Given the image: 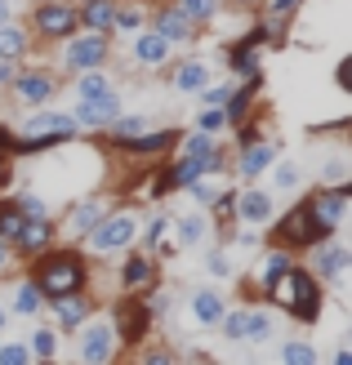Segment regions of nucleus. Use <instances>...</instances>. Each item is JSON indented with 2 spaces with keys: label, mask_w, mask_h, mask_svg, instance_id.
Listing matches in <instances>:
<instances>
[{
  "label": "nucleus",
  "mask_w": 352,
  "mask_h": 365,
  "mask_svg": "<svg viewBox=\"0 0 352 365\" xmlns=\"http://www.w3.org/2000/svg\"><path fill=\"white\" fill-rule=\"evenodd\" d=\"M54 312H59V325L71 334V330H81V325H85V317L94 312V307H89V299L76 289V294H59V299H54Z\"/></svg>",
  "instance_id": "f3484780"
},
{
  "label": "nucleus",
  "mask_w": 352,
  "mask_h": 365,
  "mask_svg": "<svg viewBox=\"0 0 352 365\" xmlns=\"http://www.w3.org/2000/svg\"><path fill=\"white\" fill-rule=\"evenodd\" d=\"M139 23H143V5H116L112 27H121V31H139Z\"/></svg>",
  "instance_id": "e433bc0d"
},
{
  "label": "nucleus",
  "mask_w": 352,
  "mask_h": 365,
  "mask_svg": "<svg viewBox=\"0 0 352 365\" xmlns=\"http://www.w3.org/2000/svg\"><path fill=\"white\" fill-rule=\"evenodd\" d=\"M5 263H9V245H5V241H0V267H5Z\"/></svg>",
  "instance_id": "603ef678"
},
{
  "label": "nucleus",
  "mask_w": 352,
  "mask_h": 365,
  "mask_svg": "<svg viewBox=\"0 0 352 365\" xmlns=\"http://www.w3.org/2000/svg\"><path fill=\"white\" fill-rule=\"evenodd\" d=\"M228 330V339L232 343H263L268 334H272V321L263 317V312H254V307H241V312H223V321H218Z\"/></svg>",
  "instance_id": "9d476101"
},
{
  "label": "nucleus",
  "mask_w": 352,
  "mask_h": 365,
  "mask_svg": "<svg viewBox=\"0 0 352 365\" xmlns=\"http://www.w3.org/2000/svg\"><path fill=\"white\" fill-rule=\"evenodd\" d=\"M192 317H196V325H218L223 321V299H218L214 289H196L192 294Z\"/></svg>",
  "instance_id": "b1692460"
},
{
  "label": "nucleus",
  "mask_w": 352,
  "mask_h": 365,
  "mask_svg": "<svg viewBox=\"0 0 352 365\" xmlns=\"http://www.w3.org/2000/svg\"><path fill=\"white\" fill-rule=\"evenodd\" d=\"M299 5H303V0H272V14H276V18H286V14H294Z\"/></svg>",
  "instance_id": "49530a36"
},
{
  "label": "nucleus",
  "mask_w": 352,
  "mask_h": 365,
  "mask_svg": "<svg viewBox=\"0 0 352 365\" xmlns=\"http://www.w3.org/2000/svg\"><path fill=\"white\" fill-rule=\"evenodd\" d=\"M76 134V116L71 112H31L23 125V138H14V152H41L54 143H67Z\"/></svg>",
  "instance_id": "f03ea898"
},
{
  "label": "nucleus",
  "mask_w": 352,
  "mask_h": 365,
  "mask_svg": "<svg viewBox=\"0 0 352 365\" xmlns=\"http://www.w3.org/2000/svg\"><path fill=\"white\" fill-rule=\"evenodd\" d=\"M107 130H112V138L125 148V143H134L139 134H147V120H143V116H116L112 125H107Z\"/></svg>",
  "instance_id": "7c9ffc66"
},
{
  "label": "nucleus",
  "mask_w": 352,
  "mask_h": 365,
  "mask_svg": "<svg viewBox=\"0 0 352 365\" xmlns=\"http://www.w3.org/2000/svg\"><path fill=\"white\" fill-rule=\"evenodd\" d=\"M112 330H116V343H121V348H134V343H143V334L152 330V303H143V299H121V303H116Z\"/></svg>",
  "instance_id": "423d86ee"
},
{
  "label": "nucleus",
  "mask_w": 352,
  "mask_h": 365,
  "mask_svg": "<svg viewBox=\"0 0 352 365\" xmlns=\"http://www.w3.org/2000/svg\"><path fill=\"white\" fill-rule=\"evenodd\" d=\"M139 365H174V356H170V352H147Z\"/></svg>",
  "instance_id": "de8ad7c7"
},
{
  "label": "nucleus",
  "mask_w": 352,
  "mask_h": 365,
  "mask_svg": "<svg viewBox=\"0 0 352 365\" xmlns=\"http://www.w3.org/2000/svg\"><path fill=\"white\" fill-rule=\"evenodd\" d=\"M276 236H281L286 245H294V250H303V245H317V241H321V232H317V223L308 218L303 200H299V205H294V210L281 218V227H276Z\"/></svg>",
  "instance_id": "ddd939ff"
},
{
  "label": "nucleus",
  "mask_w": 352,
  "mask_h": 365,
  "mask_svg": "<svg viewBox=\"0 0 352 365\" xmlns=\"http://www.w3.org/2000/svg\"><path fill=\"white\" fill-rule=\"evenodd\" d=\"M281 361L286 365H317V348L303 343V339H294V343H286V348H281Z\"/></svg>",
  "instance_id": "473e14b6"
},
{
  "label": "nucleus",
  "mask_w": 352,
  "mask_h": 365,
  "mask_svg": "<svg viewBox=\"0 0 352 365\" xmlns=\"http://www.w3.org/2000/svg\"><path fill=\"white\" fill-rule=\"evenodd\" d=\"M174 9L196 27V23H210V18L218 14V0H174Z\"/></svg>",
  "instance_id": "c756f323"
},
{
  "label": "nucleus",
  "mask_w": 352,
  "mask_h": 365,
  "mask_svg": "<svg viewBox=\"0 0 352 365\" xmlns=\"http://www.w3.org/2000/svg\"><path fill=\"white\" fill-rule=\"evenodd\" d=\"M228 94H232L228 85H210V81L201 85V103H206V107H223V103H228Z\"/></svg>",
  "instance_id": "79ce46f5"
},
{
  "label": "nucleus",
  "mask_w": 352,
  "mask_h": 365,
  "mask_svg": "<svg viewBox=\"0 0 352 365\" xmlns=\"http://www.w3.org/2000/svg\"><path fill=\"white\" fill-rule=\"evenodd\" d=\"M71 116H76V125H89V130H107V125L121 116V98H116V89H107V94H94V98H81Z\"/></svg>",
  "instance_id": "9b49d317"
},
{
  "label": "nucleus",
  "mask_w": 352,
  "mask_h": 365,
  "mask_svg": "<svg viewBox=\"0 0 352 365\" xmlns=\"http://www.w3.org/2000/svg\"><path fill=\"white\" fill-rule=\"evenodd\" d=\"M9 81H14V63L0 58V85H9Z\"/></svg>",
  "instance_id": "8fccbe9b"
},
{
  "label": "nucleus",
  "mask_w": 352,
  "mask_h": 365,
  "mask_svg": "<svg viewBox=\"0 0 352 365\" xmlns=\"http://www.w3.org/2000/svg\"><path fill=\"white\" fill-rule=\"evenodd\" d=\"M276 187H299V170L281 165V170H276Z\"/></svg>",
  "instance_id": "c03bdc74"
},
{
  "label": "nucleus",
  "mask_w": 352,
  "mask_h": 365,
  "mask_svg": "<svg viewBox=\"0 0 352 365\" xmlns=\"http://www.w3.org/2000/svg\"><path fill=\"white\" fill-rule=\"evenodd\" d=\"M107 89H112V81L103 76V67H89V71H81V81H76V94H81V98L107 94Z\"/></svg>",
  "instance_id": "2f4dec72"
},
{
  "label": "nucleus",
  "mask_w": 352,
  "mask_h": 365,
  "mask_svg": "<svg viewBox=\"0 0 352 365\" xmlns=\"http://www.w3.org/2000/svg\"><path fill=\"white\" fill-rule=\"evenodd\" d=\"M303 210L308 218L317 223L321 236H335L339 223H343V214H348V187H330V192H317L312 200H303Z\"/></svg>",
  "instance_id": "6e6552de"
},
{
  "label": "nucleus",
  "mask_w": 352,
  "mask_h": 365,
  "mask_svg": "<svg viewBox=\"0 0 352 365\" xmlns=\"http://www.w3.org/2000/svg\"><path fill=\"white\" fill-rule=\"evenodd\" d=\"M63 63H67V71L103 67V63H107V36H103V31H89V36H76V41H67Z\"/></svg>",
  "instance_id": "1a4fd4ad"
},
{
  "label": "nucleus",
  "mask_w": 352,
  "mask_h": 365,
  "mask_svg": "<svg viewBox=\"0 0 352 365\" xmlns=\"http://www.w3.org/2000/svg\"><path fill=\"white\" fill-rule=\"evenodd\" d=\"M112 18H116V0H85L76 9V23H85L89 31H112Z\"/></svg>",
  "instance_id": "6ab92c4d"
},
{
  "label": "nucleus",
  "mask_w": 352,
  "mask_h": 365,
  "mask_svg": "<svg viewBox=\"0 0 352 365\" xmlns=\"http://www.w3.org/2000/svg\"><path fill=\"white\" fill-rule=\"evenodd\" d=\"M14 178V165H9V152H0V187Z\"/></svg>",
  "instance_id": "09e8293b"
},
{
  "label": "nucleus",
  "mask_w": 352,
  "mask_h": 365,
  "mask_svg": "<svg viewBox=\"0 0 352 365\" xmlns=\"http://www.w3.org/2000/svg\"><path fill=\"white\" fill-rule=\"evenodd\" d=\"M165 227H170V223H165V218H156V223L147 227V236H143V241H147V245H161V236H165Z\"/></svg>",
  "instance_id": "a18cd8bd"
},
{
  "label": "nucleus",
  "mask_w": 352,
  "mask_h": 365,
  "mask_svg": "<svg viewBox=\"0 0 352 365\" xmlns=\"http://www.w3.org/2000/svg\"><path fill=\"white\" fill-rule=\"evenodd\" d=\"M348 263H352V254L339 245V241H330V236H321L317 241V277H326V281H339L343 272H348Z\"/></svg>",
  "instance_id": "2eb2a0df"
},
{
  "label": "nucleus",
  "mask_w": 352,
  "mask_h": 365,
  "mask_svg": "<svg viewBox=\"0 0 352 365\" xmlns=\"http://www.w3.org/2000/svg\"><path fill=\"white\" fill-rule=\"evenodd\" d=\"M41 307H45V294L36 289V281H23V285H18V294H14V312L18 317H36Z\"/></svg>",
  "instance_id": "c85d7f7f"
},
{
  "label": "nucleus",
  "mask_w": 352,
  "mask_h": 365,
  "mask_svg": "<svg viewBox=\"0 0 352 365\" xmlns=\"http://www.w3.org/2000/svg\"><path fill=\"white\" fill-rule=\"evenodd\" d=\"M14 98L27 107H45L54 98V76L49 71H14Z\"/></svg>",
  "instance_id": "f8f14e48"
},
{
  "label": "nucleus",
  "mask_w": 352,
  "mask_h": 365,
  "mask_svg": "<svg viewBox=\"0 0 352 365\" xmlns=\"http://www.w3.org/2000/svg\"><path fill=\"white\" fill-rule=\"evenodd\" d=\"M85 259L76 250H45L41 263H36V289L49 299L59 294H76V289H85Z\"/></svg>",
  "instance_id": "f257e3e1"
},
{
  "label": "nucleus",
  "mask_w": 352,
  "mask_h": 365,
  "mask_svg": "<svg viewBox=\"0 0 352 365\" xmlns=\"http://www.w3.org/2000/svg\"><path fill=\"white\" fill-rule=\"evenodd\" d=\"M223 120H228L223 107H206V112L196 116V130H201V134H214V130H223Z\"/></svg>",
  "instance_id": "a19ab883"
},
{
  "label": "nucleus",
  "mask_w": 352,
  "mask_h": 365,
  "mask_svg": "<svg viewBox=\"0 0 352 365\" xmlns=\"http://www.w3.org/2000/svg\"><path fill=\"white\" fill-rule=\"evenodd\" d=\"M31 23L45 41H67V36L76 31V5H71V0H41L36 14H31Z\"/></svg>",
  "instance_id": "0eeeda50"
},
{
  "label": "nucleus",
  "mask_w": 352,
  "mask_h": 365,
  "mask_svg": "<svg viewBox=\"0 0 352 365\" xmlns=\"http://www.w3.org/2000/svg\"><path fill=\"white\" fill-rule=\"evenodd\" d=\"M49 241H54L49 218H23V227H18V236H14V245L23 250V254H45Z\"/></svg>",
  "instance_id": "dca6fc26"
},
{
  "label": "nucleus",
  "mask_w": 352,
  "mask_h": 365,
  "mask_svg": "<svg viewBox=\"0 0 352 365\" xmlns=\"http://www.w3.org/2000/svg\"><path fill=\"white\" fill-rule=\"evenodd\" d=\"M23 53H27V31H23V27H14V23H0V58L18 63Z\"/></svg>",
  "instance_id": "a878e982"
},
{
  "label": "nucleus",
  "mask_w": 352,
  "mask_h": 365,
  "mask_svg": "<svg viewBox=\"0 0 352 365\" xmlns=\"http://www.w3.org/2000/svg\"><path fill=\"white\" fill-rule=\"evenodd\" d=\"M206 81H210L206 63H183V67L174 71V94H192V89H201Z\"/></svg>",
  "instance_id": "bb28decb"
},
{
  "label": "nucleus",
  "mask_w": 352,
  "mask_h": 365,
  "mask_svg": "<svg viewBox=\"0 0 352 365\" xmlns=\"http://www.w3.org/2000/svg\"><path fill=\"white\" fill-rule=\"evenodd\" d=\"M236 200V214L246 218V223H268L272 218V200H268V192H246V196H232Z\"/></svg>",
  "instance_id": "4be33fe9"
},
{
  "label": "nucleus",
  "mask_w": 352,
  "mask_h": 365,
  "mask_svg": "<svg viewBox=\"0 0 352 365\" xmlns=\"http://www.w3.org/2000/svg\"><path fill=\"white\" fill-rule=\"evenodd\" d=\"M178 143H183L178 130H156V134H139L134 143H125V148L139 152V156H156V152H165V148H178Z\"/></svg>",
  "instance_id": "5701e85b"
},
{
  "label": "nucleus",
  "mask_w": 352,
  "mask_h": 365,
  "mask_svg": "<svg viewBox=\"0 0 352 365\" xmlns=\"http://www.w3.org/2000/svg\"><path fill=\"white\" fill-rule=\"evenodd\" d=\"M156 285V267L147 254H129L125 267H121V289L125 294H147V289Z\"/></svg>",
  "instance_id": "4468645a"
},
{
  "label": "nucleus",
  "mask_w": 352,
  "mask_h": 365,
  "mask_svg": "<svg viewBox=\"0 0 352 365\" xmlns=\"http://www.w3.org/2000/svg\"><path fill=\"white\" fill-rule=\"evenodd\" d=\"M103 214H107V200H85V205H76V210H71V218H67V227L76 232V236H85V232L94 227V223H99Z\"/></svg>",
  "instance_id": "393cba45"
},
{
  "label": "nucleus",
  "mask_w": 352,
  "mask_h": 365,
  "mask_svg": "<svg viewBox=\"0 0 352 365\" xmlns=\"http://www.w3.org/2000/svg\"><path fill=\"white\" fill-rule=\"evenodd\" d=\"M14 205H18V214H23V218H49V210H45V200L36 196V192H23V196L14 200Z\"/></svg>",
  "instance_id": "4c0bfd02"
},
{
  "label": "nucleus",
  "mask_w": 352,
  "mask_h": 365,
  "mask_svg": "<svg viewBox=\"0 0 352 365\" xmlns=\"http://www.w3.org/2000/svg\"><path fill=\"white\" fill-rule=\"evenodd\" d=\"M335 365H352V356H348V352H339V356H335Z\"/></svg>",
  "instance_id": "864d4df0"
},
{
  "label": "nucleus",
  "mask_w": 352,
  "mask_h": 365,
  "mask_svg": "<svg viewBox=\"0 0 352 365\" xmlns=\"http://www.w3.org/2000/svg\"><path fill=\"white\" fill-rule=\"evenodd\" d=\"M116 330H112V321H103V317H94L89 321L85 317V330H81V348H76V356H81V365H112V356H116Z\"/></svg>",
  "instance_id": "39448f33"
},
{
  "label": "nucleus",
  "mask_w": 352,
  "mask_h": 365,
  "mask_svg": "<svg viewBox=\"0 0 352 365\" xmlns=\"http://www.w3.org/2000/svg\"><path fill=\"white\" fill-rule=\"evenodd\" d=\"M0 365H31V348L27 343H5L0 348Z\"/></svg>",
  "instance_id": "58836bf2"
},
{
  "label": "nucleus",
  "mask_w": 352,
  "mask_h": 365,
  "mask_svg": "<svg viewBox=\"0 0 352 365\" xmlns=\"http://www.w3.org/2000/svg\"><path fill=\"white\" fill-rule=\"evenodd\" d=\"M210 272H214V277H232V267H228V254H223V250H214V254H210Z\"/></svg>",
  "instance_id": "37998d69"
},
{
  "label": "nucleus",
  "mask_w": 352,
  "mask_h": 365,
  "mask_svg": "<svg viewBox=\"0 0 352 365\" xmlns=\"http://www.w3.org/2000/svg\"><path fill=\"white\" fill-rule=\"evenodd\" d=\"M0 325H5V307H0Z\"/></svg>",
  "instance_id": "5fc2aeb1"
},
{
  "label": "nucleus",
  "mask_w": 352,
  "mask_h": 365,
  "mask_svg": "<svg viewBox=\"0 0 352 365\" xmlns=\"http://www.w3.org/2000/svg\"><path fill=\"white\" fill-rule=\"evenodd\" d=\"M165 58H170V41H165L161 31H143V36H134V63H143V67H161Z\"/></svg>",
  "instance_id": "a211bd4d"
},
{
  "label": "nucleus",
  "mask_w": 352,
  "mask_h": 365,
  "mask_svg": "<svg viewBox=\"0 0 352 365\" xmlns=\"http://www.w3.org/2000/svg\"><path fill=\"white\" fill-rule=\"evenodd\" d=\"M18 227H23V214H18L14 200H5V205H0V241H14Z\"/></svg>",
  "instance_id": "72a5a7b5"
},
{
  "label": "nucleus",
  "mask_w": 352,
  "mask_h": 365,
  "mask_svg": "<svg viewBox=\"0 0 352 365\" xmlns=\"http://www.w3.org/2000/svg\"><path fill=\"white\" fill-rule=\"evenodd\" d=\"M272 294L281 299L290 307V317H299V321H317L321 317V289H317V277H312L308 267H290Z\"/></svg>",
  "instance_id": "7ed1b4c3"
},
{
  "label": "nucleus",
  "mask_w": 352,
  "mask_h": 365,
  "mask_svg": "<svg viewBox=\"0 0 352 365\" xmlns=\"http://www.w3.org/2000/svg\"><path fill=\"white\" fill-rule=\"evenodd\" d=\"M321 178L330 182V187H348V160L343 156H330L321 165Z\"/></svg>",
  "instance_id": "f704fd0d"
},
{
  "label": "nucleus",
  "mask_w": 352,
  "mask_h": 365,
  "mask_svg": "<svg viewBox=\"0 0 352 365\" xmlns=\"http://www.w3.org/2000/svg\"><path fill=\"white\" fill-rule=\"evenodd\" d=\"M178 232H183V245H201V241H206V218H201V214H188V218L178 223Z\"/></svg>",
  "instance_id": "c9c22d12"
},
{
  "label": "nucleus",
  "mask_w": 352,
  "mask_h": 365,
  "mask_svg": "<svg viewBox=\"0 0 352 365\" xmlns=\"http://www.w3.org/2000/svg\"><path fill=\"white\" fill-rule=\"evenodd\" d=\"M290 267H294V259H290L286 250H272V254H268V263H263V289H268V294L281 285V277H286Z\"/></svg>",
  "instance_id": "cd10ccee"
},
{
  "label": "nucleus",
  "mask_w": 352,
  "mask_h": 365,
  "mask_svg": "<svg viewBox=\"0 0 352 365\" xmlns=\"http://www.w3.org/2000/svg\"><path fill=\"white\" fill-rule=\"evenodd\" d=\"M31 352L49 361L54 352H59V334H54V330H36V339H31Z\"/></svg>",
  "instance_id": "ea45409f"
},
{
  "label": "nucleus",
  "mask_w": 352,
  "mask_h": 365,
  "mask_svg": "<svg viewBox=\"0 0 352 365\" xmlns=\"http://www.w3.org/2000/svg\"><path fill=\"white\" fill-rule=\"evenodd\" d=\"M272 156H276L272 143H258V138L246 143V148H241V174H246V178H258V174L272 165Z\"/></svg>",
  "instance_id": "412c9836"
},
{
  "label": "nucleus",
  "mask_w": 352,
  "mask_h": 365,
  "mask_svg": "<svg viewBox=\"0 0 352 365\" xmlns=\"http://www.w3.org/2000/svg\"><path fill=\"white\" fill-rule=\"evenodd\" d=\"M9 9H14L9 0H0V23H9Z\"/></svg>",
  "instance_id": "3c124183"
},
{
  "label": "nucleus",
  "mask_w": 352,
  "mask_h": 365,
  "mask_svg": "<svg viewBox=\"0 0 352 365\" xmlns=\"http://www.w3.org/2000/svg\"><path fill=\"white\" fill-rule=\"evenodd\" d=\"M156 31H161L170 45H183V41H192V31H196V27H192V23H188V18H183L174 5H165V9H161V18H156Z\"/></svg>",
  "instance_id": "aec40b11"
},
{
  "label": "nucleus",
  "mask_w": 352,
  "mask_h": 365,
  "mask_svg": "<svg viewBox=\"0 0 352 365\" xmlns=\"http://www.w3.org/2000/svg\"><path fill=\"white\" fill-rule=\"evenodd\" d=\"M134 236H139L134 214H103L99 223L85 232V241H89L94 254H116V250H125L129 241H134Z\"/></svg>",
  "instance_id": "20e7f679"
}]
</instances>
